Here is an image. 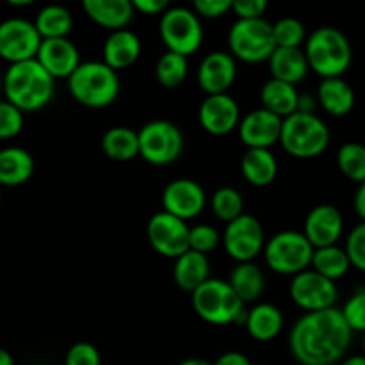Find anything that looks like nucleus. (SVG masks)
<instances>
[{
    "instance_id": "f257e3e1",
    "label": "nucleus",
    "mask_w": 365,
    "mask_h": 365,
    "mask_svg": "<svg viewBox=\"0 0 365 365\" xmlns=\"http://www.w3.org/2000/svg\"><path fill=\"white\" fill-rule=\"evenodd\" d=\"M353 331L341 309L303 314L289 331V351L299 365H337L348 355Z\"/></svg>"
},
{
    "instance_id": "f03ea898",
    "label": "nucleus",
    "mask_w": 365,
    "mask_h": 365,
    "mask_svg": "<svg viewBox=\"0 0 365 365\" xmlns=\"http://www.w3.org/2000/svg\"><path fill=\"white\" fill-rule=\"evenodd\" d=\"M56 95V81L36 59L9 64L4 71L2 96L21 113H36L48 106Z\"/></svg>"
},
{
    "instance_id": "7ed1b4c3",
    "label": "nucleus",
    "mask_w": 365,
    "mask_h": 365,
    "mask_svg": "<svg viewBox=\"0 0 365 365\" xmlns=\"http://www.w3.org/2000/svg\"><path fill=\"white\" fill-rule=\"evenodd\" d=\"M309 68L323 78L344 77L353 61V48L348 36L337 27H317L307 36L305 50Z\"/></svg>"
},
{
    "instance_id": "20e7f679",
    "label": "nucleus",
    "mask_w": 365,
    "mask_h": 365,
    "mask_svg": "<svg viewBox=\"0 0 365 365\" xmlns=\"http://www.w3.org/2000/svg\"><path fill=\"white\" fill-rule=\"evenodd\" d=\"M68 89L81 106L103 109L116 102L120 95V77L118 71L102 61H86L68 78Z\"/></svg>"
},
{
    "instance_id": "39448f33",
    "label": "nucleus",
    "mask_w": 365,
    "mask_h": 365,
    "mask_svg": "<svg viewBox=\"0 0 365 365\" xmlns=\"http://www.w3.org/2000/svg\"><path fill=\"white\" fill-rule=\"evenodd\" d=\"M331 141V134L323 118L317 114L294 113L282 120L280 141L285 152L296 159H316L323 155Z\"/></svg>"
},
{
    "instance_id": "423d86ee",
    "label": "nucleus",
    "mask_w": 365,
    "mask_h": 365,
    "mask_svg": "<svg viewBox=\"0 0 365 365\" xmlns=\"http://www.w3.org/2000/svg\"><path fill=\"white\" fill-rule=\"evenodd\" d=\"M191 303L196 316L214 327L245 323V303L232 291L228 282L220 278H209L200 285L191 294Z\"/></svg>"
},
{
    "instance_id": "0eeeda50",
    "label": "nucleus",
    "mask_w": 365,
    "mask_h": 365,
    "mask_svg": "<svg viewBox=\"0 0 365 365\" xmlns=\"http://www.w3.org/2000/svg\"><path fill=\"white\" fill-rule=\"evenodd\" d=\"M228 48L235 61L246 64L267 63L277 50L273 38V24L266 18L237 20L228 31Z\"/></svg>"
},
{
    "instance_id": "6e6552de",
    "label": "nucleus",
    "mask_w": 365,
    "mask_h": 365,
    "mask_svg": "<svg viewBox=\"0 0 365 365\" xmlns=\"http://www.w3.org/2000/svg\"><path fill=\"white\" fill-rule=\"evenodd\" d=\"M262 253L273 273L292 278L310 269L314 248L302 232L282 230L266 242Z\"/></svg>"
},
{
    "instance_id": "1a4fd4ad",
    "label": "nucleus",
    "mask_w": 365,
    "mask_h": 365,
    "mask_svg": "<svg viewBox=\"0 0 365 365\" xmlns=\"http://www.w3.org/2000/svg\"><path fill=\"white\" fill-rule=\"evenodd\" d=\"M159 34L168 52L189 57L198 52L203 43L202 20L187 7H168L160 14Z\"/></svg>"
},
{
    "instance_id": "9d476101",
    "label": "nucleus",
    "mask_w": 365,
    "mask_h": 365,
    "mask_svg": "<svg viewBox=\"0 0 365 365\" xmlns=\"http://www.w3.org/2000/svg\"><path fill=\"white\" fill-rule=\"evenodd\" d=\"M139 157L152 166H168L184 152V134L168 120H153L138 132Z\"/></svg>"
},
{
    "instance_id": "9b49d317",
    "label": "nucleus",
    "mask_w": 365,
    "mask_h": 365,
    "mask_svg": "<svg viewBox=\"0 0 365 365\" xmlns=\"http://www.w3.org/2000/svg\"><path fill=\"white\" fill-rule=\"evenodd\" d=\"M292 303L305 310V314L334 309L339 302V287L335 282L321 277L316 271L307 269L292 277L289 285Z\"/></svg>"
},
{
    "instance_id": "f8f14e48",
    "label": "nucleus",
    "mask_w": 365,
    "mask_h": 365,
    "mask_svg": "<svg viewBox=\"0 0 365 365\" xmlns=\"http://www.w3.org/2000/svg\"><path fill=\"white\" fill-rule=\"evenodd\" d=\"M223 245L228 257L237 264L253 262L266 246V235L260 221L252 214H242L225 228Z\"/></svg>"
},
{
    "instance_id": "ddd939ff",
    "label": "nucleus",
    "mask_w": 365,
    "mask_h": 365,
    "mask_svg": "<svg viewBox=\"0 0 365 365\" xmlns=\"http://www.w3.org/2000/svg\"><path fill=\"white\" fill-rule=\"evenodd\" d=\"M41 36L25 18H9L0 24V59L9 64L36 59Z\"/></svg>"
},
{
    "instance_id": "4468645a",
    "label": "nucleus",
    "mask_w": 365,
    "mask_h": 365,
    "mask_svg": "<svg viewBox=\"0 0 365 365\" xmlns=\"http://www.w3.org/2000/svg\"><path fill=\"white\" fill-rule=\"evenodd\" d=\"M148 242L159 255L168 259H178L189 250V227L185 221L160 212L153 214L146 225Z\"/></svg>"
},
{
    "instance_id": "2eb2a0df",
    "label": "nucleus",
    "mask_w": 365,
    "mask_h": 365,
    "mask_svg": "<svg viewBox=\"0 0 365 365\" xmlns=\"http://www.w3.org/2000/svg\"><path fill=\"white\" fill-rule=\"evenodd\" d=\"M207 205V195L202 185L191 178H177L163 191L164 212L185 221L195 220Z\"/></svg>"
},
{
    "instance_id": "dca6fc26",
    "label": "nucleus",
    "mask_w": 365,
    "mask_h": 365,
    "mask_svg": "<svg viewBox=\"0 0 365 365\" xmlns=\"http://www.w3.org/2000/svg\"><path fill=\"white\" fill-rule=\"evenodd\" d=\"M302 234L314 250L339 245L344 234V216L335 205L321 203L307 214Z\"/></svg>"
},
{
    "instance_id": "f3484780",
    "label": "nucleus",
    "mask_w": 365,
    "mask_h": 365,
    "mask_svg": "<svg viewBox=\"0 0 365 365\" xmlns=\"http://www.w3.org/2000/svg\"><path fill=\"white\" fill-rule=\"evenodd\" d=\"M241 107L234 96L212 95L207 96L198 110V120L203 130L210 135H228L239 127L241 121Z\"/></svg>"
},
{
    "instance_id": "a211bd4d",
    "label": "nucleus",
    "mask_w": 365,
    "mask_h": 365,
    "mask_svg": "<svg viewBox=\"0 0 365 365\" xmlns=\"http://www.w3.org/2000/svg\"><path fill=\"white\" fill-rule=\"evenodd\" d=\"M237 128L239 138L248 150H271V146L280 141L282 118L259 107L245 114Z\"/></svg>"
},
{
    "instance_id": "6ab92c4d",
    "label": "nucleus",
    "mask_w": 365,
    "mask_h": 365,
    "mask_svg": "<svg viewBox=\"0 0 365 365\" xmlns=\"http://www.w3.org/2000/svg\"><path fill=\"white\" fill-rule=\"evenodd\" d=\"M237 78V61L228 52L207 53L198 66V84L207 96L227 95Z\"/></svg>"
},
{
    "instance_id": "aec40b11",
    "label": "nucleus",
    "mask_w": 365,
    "mask_h": 365,
    "mask_svg": "<svg viewBox=\"0 0 365 365\" xmlns=\"http://www.w3.org/2000/svg\"><path fill=\"white\" fill-rule=\"evenodd\" d=\"M36 61L41 64L43 70L57 81V78H70L71 73L81 66V52L73 41L68 38L43 39L39 45Z\"/></svg>"
},
{
    "instance_id": "412c9836",
    "label": "nucleus",
    "mask_w": 365,
    "mask_h": 365,
    "mask_svg": "<svg viewBox=\"0 0 365 365\" xmlns=\"http://www.w3.org/2000/svg\"><path fill=\"white\" fill-rule=\"evenodd\" d=\"M317 106L334 118H344L355 109L356 95L344 77L323 78L317 86Z\"/></svg>"
},
{
    "instance_id": "4be33fe9",
    "label": "nucleus",
    "mask_w": 365,
    "mask_h": 365,
    "mask_svg": "<svg viewBox=\"0 0 365 365\" xmlns=\"http://www.w3.org/2000/svg\"><path fill=\"white\" fill-rule=\"evenodd\" d=\"M82 9L89 20L110 32L127 29L135 14L130 0H84Z\"/></svg>"
},
{
    "instance_id": "5701e85b",
    "label": "nucleus",
    "mask_w": 365,
    "mask_h": 365,
    "mask_svg": "<svg viewBox=\"0 0 365 365\" xmlns=\"http://www.w3.org/2000/svg\"><path fill=\"white\" fill-rule=\"evenodd\" d=\"M141 56V39L128 29L114 31L107 36L102 50V63L114 71L132 66Z\"/></svg>"
},
{
    "instance_id": "b1692460",
    "label": "nucleus",
    "mask_w": 365,
    "mask_h": 365,
    "mask_svg": "<svg viewBox=\"0 0 365 365\" xmlns=\"http://www.w3.org/2000/svg\"><path fill=\"white\" fill-rule=\"evenodd\" d=\"M242 324L252 339L259 342H271L282 334L284 314L271 303H257L246 312Z\"/></svg>"
},
{
    "instance_id": "393cba45",
    "label": "nucleus",
    "mask_w": 365,
    "mask_h": 365,
    "mask_svg": "<svg viewBox=\"0 0 365 365\" xmlns=\"http://www.w3.org/2000/svg\"><path fill=\"white\" fill-rule=\"evenodd\" d=\"M209 278L210 262L207 255L187 250V252L182 253L178 259H175L173 280L175 285H177L178 289H182V291L192 294V292H195L200 285L205 284Z\"/></svg>"
},
{
    "instance_id": "a878e982",
    "label": "nucleus",
    "mask_w": 365,
    "mask_h": 365,
    "mask_svg": "<svg viewBox=\"0 0 365 365\" xmlns=\"http://www.w3.org/2000/svg\"><path fill=\"white\" fill-rule=\"evenodd\" d=\"M34 173V159L20 146L0 150V187H18L31 180Z\"/></svg>"
},
{
    "instance_id": "bb28decb",
    "label": "nucleus",
    "mask_w": 365,
    "mask_h": 365,
    "mask_svg": "<svg viewBox=\"0 0 365 365\" xmlns=\"http://www.w3.org/2000/svg\"><path fill=\"white\" fill-rule=\"evenodd\" d=\"M271 78L296 86L309 75L310 68L302 48H277L269 57Z\"/></svg>"
},
{
    "instance_id": "cd10ccee",
    "label": "nucleus",
    "mask_w": 365,
    "mask_h": 365,
    "mask_svg": "<svg viewBox=\"0 0 365 365\" xmlns=\"http://www.w3.org/2000/svg\"><path fill=\"white\" fill-rule=\"evenodd\" d=\"M298 100L299 91L296 89V86L287 84V82L269 78L267 82H264L262 89H260L262 109L269 110L282 120L298 110Z\"/></svg>"
},
{
    "instance_id": "c85d7f7f",
    "label": "nucleus",
    "mask_w": 365,
    "mask_h": 365,
    "mask_svg": "<svg viewBox=\"0 0 365 365\" xmlns=\"http://www.w3.org/2000/svg\"><path fill=\"white\" fill-rule=\"evenodd\" d=\"M241 171L248 184L267 187L278 175L277 157L271 150H246L241 159Z\"/></svg>"
},
{
    "instance_id": "c756f323",
    "label": "nucleus",
    "mask_w": 365,
    "mask_h": 365,
    "mask_svg": "<svg viewBox=\"0 0 365 365\" xmlns=\"http://www.w3.org/2000/svg\"><path fill=\"white\" fill-rule=\"evenodd\" d=\"M228 285L232 291L239 296L242 303L257 302L260 296L264 294L266 289V277H264L262 269L253 262H242L235 264L232 269L230 278H228Z\"/></svg>"
},
{
    "instance_id": "7c9ffc66",
    "label": "nucleus",
    "mask_w": 365,
    "mask_h": 365,
    "mask_svg": "<svg viewBox=\"0 0 365 365\" xmlns=\"http://www.w3.org/2000/svg\"><path fill=\"white\" fill-rule=\"evenodd\" d=\"M32 24H34L36 31L41 36V39L68 38V34L73 29V14L64 6L50 4V6L39 9Z\"/></svg>"
},
{
    "instance_id": "2f4dec72",
    "label": "nucleus",
    "mask_w": 365,
    "mask_h": 365,
    "mask_svg": "<svg viewBox=\"0 0 365 365\" xmlns=\"http://www.w3.org/2000/svg\"><path fill=\"white\" fill-rule=\"evenodd\" d=\"M102 150L116 163H128L139 157L138 132L130 127H113L103 134Z\"/></svg>"
},
{
    "instance_id": "473e14b6",
    "label": "nucleus",
    "mask_w": 365,
    "mask_h": 365,
    "mask_svg": "<svg viewBox=\"0 0 365 365\" xmlns=\"http://www.w3.org/2000/svg\"><path fill=\"white\" fill-rule=\"evenodd\" d=\"M310 269L316 271V273L321 274V277L328 278V280L337 282L349 273L351 264H349V259L348 255H346L344 248L335 245V246H327V248L314 250Z\"/></svg>"
},
{
    "instance_id": "72a5a7b5",
    "label": "nucleus",
    "mask_w": 365,
    "mask_h": 365,
    "mask_svg": "<svg viewBox=\"0 0 365 365\" xmlns=\"http://www.w3.org/2000/svg\"><path fill=\"white\" fill-rule=\"evenodd\" d=\"M189 73V63L187 57L178 56L173 52H164L159 57L155 66V77L163 88L166 89H177L178 86L184 84Z\"/></svg>"
},
{
    "instance_id": "f704fd0d",
    "label": "nucleus",
    "mask_w": 365,
    "mask_h": 365,
    "mask_svg": "<svg viewBox=\"0 0 365 365\" xmlns=\"http://www.w3.org/2000/svg\"><path fill=\"white\" fill-rule=\"evenodd\" d=\"M339 171L355 184L365 182V145L356 141L344 143L337 152Z\"/></svg>"
},
{
    "instance_id": "c9c22d12",
    "label": "nucleus",
    "mask_w": 365,
    "mask_h": 365,
    "mask_svg": "<svg viewBox=\"0 0 365 365\" xmlns=\"http://www.w3.org/2000/svg\"><path fill=\"white\" fill-rule=\"evenodd\" d=\"M210 207L217 220L230 223L245 214V200L242 195L234 187H220L210 198Z\"/></svg>"
},
{
    "instance_id": "e433bc0d",
    "label": "nucleus",
    "mask_w": 365,
    "mask_h": 365,
    "mask_svg": "<svg viewBox=\"0 0 365 365\" xmlns=\"http://www.w3.org/2000/svg\"><path fill=\"white\" fill-rule=\"evenodd\" d=\"M273 38L277 48H302L307 41V29L296 18H282L273 24Z\"/></svg>"
},
{
    "instance_id": "4c0bfd02",
    "label": "nucleus",
    "mask_w": 365,
    "mask_h": 365,
    "mask_svg": "<svg viewBox=\"0 0 365 365\" xmlns=\"http://www.w3.org/2000/svg\"><path fill=\"white\" fill-rule=\"evenodd\" d=\"M342 317L353 334H365V287L356 289L341 309Z\"/></svg>"
},
{
    "instance_id": "58836bf2",
    "label": "nucleus",
    "mask_w": 365,
    "mask_h": 365,
    "mask_svg": "<svg viewBox=\"0 0 365 365\" xmlns=\"http://www.w3.org/2000/svg\"><path fill=\"white\" fill-rule=\"evenodd\" d=\"M221 235L210 225H196V227H189V250L202 255H209L210 252L220 246Z\"/></svg>"
},
{
    "instance_id": "ea45409f",
    "label": "nucleus",
    "mask_w": 365,
    "mask_h": 365,
    "mask_svg": "<svg viewBox=\"0 0 365 365\" xmlns=\"http://www.w3.org/2000/svg\"><path fill=\"white\" fill-rule=\"evenodd\" d=\"M24 125L25 114L7 100H0V141L16 138L24 130Z\"/></svg>"
},
{
    "instance_id": "a19ab883",
    "label": "nucleus",
    "mask_w": 365,
    "mask_h": 365,
    "mask_svg": "<svg viewBox=\"0 0 365 365\" xmlns=\"http://www.w3.org/2000/svg\"><path fill=\"white\" fill-rule=\"evenodd\" d=\"M344 252L348 255L349 264L355 269L365 273V223L360 221L356 227L351 228V232L346 237Z\"/></svg>"
},
{
    "instance_id": "79ce46f5",
    "label": "nucleus",
    "mask_w": 365,
    "mask_h": 365,
    "mask_svg": "<svg viewBox=\"0 0 365 365\" xmlns=\"http://www.w3.org/2000/svg\"><path fill=\"white\" fill-rule=\"evenodd\" d=\"M64 365H102V356L91 342H75L64 356Z\"/></svg>"
},
{
    "instance_id": "37998d69",
    "label": "nucleus",
    "mask_w": 365,
    "mask_h": 365,
    "mask_svg": "<svg viewBox=\"0 0 365 365\" xmlns=\"http://www.w3.org/2000/svg\"><path fill=\"white\" fill-rule=\"evenodd\" d=\"M192 11L196 16L202 20H217L232 11V0H195L192 2Z\"/></svg>"
},
{
    "instance_id": "c03bdc74",
    "label": "nucleus",
    "mask_w": 365,
    "mask_h": 365,
    "mask_svg": "<svg viewBox=\"0 0 365 365\" xmlns=\"http://www.w3.org/2000/svg\"><path fill=\"white\" fill-rule=\"evenodd\" d=\"M267 11L266 0H232V11L237 20H259Z\"/></svg>"
},
{
    "instance_id": "a18cd8bd",
    "label": "nucleus",
    "mask_w": 365,
    "mask_h": 365,
    "mask_svg": "<svg viewBox=\"0 0 365 365\" xmlns=\"http://www.w3.org/2000/svg\"><path fill=\"white\" fill-rule=\"evenodd\" d=\"M132 7H134L135 13L153 16V14H163L170 7V2L168 0H134Z\"/></svg>"
},
{
    "instance_id": "49530a36",
    "label": "nucleus",
    "mask_w": 365,
    "mask_h": 365,
    "mask_svg": "<svg viewBox=\"0 0 365 365\" xmlns=\"http://www.w3.org/2000/svg\"><path fill=\"white\" fill-rule=\"evenodd\" d=\"M212 365H253L248 356L241 351H227L216 359Z\"/></svg>"
},
{
    "instance_id": "de8ad7c7",
    "label": "nucleus",
    "mask_w": 365,
    "mask_h": 365,
    "mask_svg": "<svg viewBox=\"0 0 365 365\" xmlns=\"http://www.w3.org/2000/svg\"><path fill=\"white\" fill-rule=\"evenodd\" d=\"M353 209H355L360 221L365 223V182L359 184V187H356L355 196H353Z\"/></svg>"
},
{
    "instance_id": "09e8293b",
    "label": "nucleus",
    "mask_w": 365,
    "mask_h": 365,
    "mask_svg": "<svg viewBox=\"0 0 365 365\" xmlns=\"http://www.w3.org/2000/svg\"><path fill=\"white\" fill-rule=\"evenodd\" d=\"M316 109H317V100H316V96H312V95H302V93H299L298 110H296V113L316 114Z\"/></svg>"
},
{
    "instance_id": "8fccbe9b",
    "label": "nucleus",
    "mask_w": 365,
    "mask_h": 365,
    "mask_svg": "<svg viewBox=\"0 0 365 365\" xmlns=\"http://www.w3.org/2000/svg\"><path fill=\"white\" fill-rule=\"evenodd\" d=\"M339 365H365V356L364 355H351L346 356Z\"/></svg>"
},
{
    "instance_id": "3c124183",
    "label": "nucleus",
    "mask_w": 365,
    "mask_h": 365,
    "mask_svg": "<svg viewBox=\"0 0 365 365\" xmlns=\"http://www.w3.org/2000/svg\"><path fill=\"white\" fill-rule=\"evenodd\" d=\"M0 365H14L13 355L4 348H0Z\"/></svg>"
},
{
    "instance_id": "603ef678",
    "label": "nucleus",
    "mask_w": 365,
    "mask_h": 365,
    "mask_svg": "<svg viewBox=\"0 0 365 365\" xmlns=\"http://www.w3.org/2000/svg\"><path fill=\"white\" fill-rule=\"evenodd\" d=\"M178 365H212V364L205 359H187V360H182Z\"/></svg>"
},
{
    "instance_id": "864d4df0",
    "label": "nucleus",
    "mask_w": 365,
    "mask_h": 365,
    "mask_svg": "<svg viewBox=\"0 0 365 365\" xmlns=\"http://www.w3.org/2000/svg\"><path fill=\"white\" fill-rule=\"evenodd\" d=\"M32 0H9V6L14 7H25V6H31Z\"/></svg>"
},
{
    "instance_id": "5fc2aeb1",
    "label": "nucleus",
    "mask_w": 365,
    "mask_h": 365,
    "mask_svg": "<svg viewBox=\"0 0 365 365\" xmlns=\"http://www.w3.org/2000/svg\"><path fill=\"white\" fill-rule=\"evenodd\" d=\"M2 81H4V73L0 71V100H2Z\"/></svg>"
},
{
    "instance_id": "6e6d98bb",
    "label": "nucleus",
    "mask_w": 365,
    "mask_h": 365,
    "mask_svg": "<svg viewBox=\"0 0 365 365\" xmlns=\"http://www.w3.org/2000/svg\"><path fill=\"white\" fill-rule=\"evenodd\" d=\"M362 355L365 356V334H364V339H362Z\"/></svg>"
},
{
    "instance_id": "4d7b16f0",
    "label": "nucleus",
    "mask_w": 365,
    "mask_h": 365,
    "mask_svg": "<svg viewBox=\"0 0 365 365\" xmlns=\"http://www.w3.org/2000/svg\"><path fill=\"white\" fill-rule=\"evenodd\" d=\"M253 365H266V364H253Z\"/></svg>"
},
{
    "instance_id": "13d9d810",
    "label": "nucleus",
    "mask_w": 365,
    "mask_h": 365,
    "mask_svg": "<svg viewBox=\"0 0 365 365\" xmlns=\"http://www.w3.org/2000/svg\"><path fill=\"white\" fill-rule=\"evenodd\" d=\"M0 189H2V187H0Z\"/></svg>"
}]
</instances>
